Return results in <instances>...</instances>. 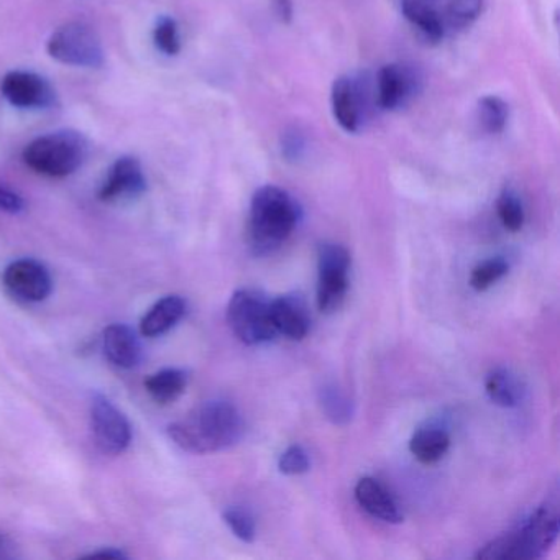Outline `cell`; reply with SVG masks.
<instances>
[{
    "label": "cell",
    "mask_w": 560,
    "mask_h": 560,
    "mask_svg": "<svg viewBox=\"0 0 560 560\" xmlns=\"http://www.w3.org/2000/svg\"><path fill=\"white\" fill-rule=\"evenodd\" d=\"M244 434L241 412L232 402L211 399L168 425V435L189 454H214L237 444Z\"/></svg>",
    "instance_id": "6da1fadb"
},
{
    "label": "cell",
    "mask_w": 560,
    "mask_h": 560,
    "mask_svg": "<svg viewBox=\"0 0 560 560\" xmlns=\"http://www.w3.org/2000/svg\"><path fill=\"white\" fill-rule=\"evenodd\" d=\"M559 536L557 508L542 504L513 529L483 546L478 560H530L549 552Z\"/></svg>",
    "instance_id": "7a4b0ae2"
},
{
    "label": "cell",
    "mask_w": 560,
    "mask_h": 560,
    "mask_svg": "<svg viewBox=\"0 0 560 560\" xmlns=\"http://www.w3.org/2000/svg\"><path fill=\"white\" fill-rule=\"evenodd\" d=\"M300 221L296 201L278 186H264L252 198L248 238L257 255L280 248Z\"/></svg>",
    "instance_id": "3957f363"
},
{
    "label": "cell",
    "mask_w": 560,
    "mask_h": 560,
    "mask_svg": "<svg viewBox=\"0 0 560 560\" xmlns=\"http://www.w3.org/2000/svg\"><path fill=\"white\" fill-rule=\"evenodd\" d=\"M90 143L77 130H57L38 137L24 150V163L47 178H67L83 166Z\"/></svg>",
    "instance_id": "277c9868"
},
{
    "label": "cell",
    "mask_w": 560,
    "mask_h": 560,
    "mask_svg": "<svg viewBox=\"0 0 560 560\" xmlns=\"http://www.w3.org/2000/svg\"><path fill=\"white\" fill-rule=\"evenodd\" d=\"M481 5L483 0H402V12L425 37L439 42L448 31L468 27Z\"/></svg>",
    "instance_id": "5b68a950"
},
{
    "label": "cell",
    "mask_w": 560,
    "mask_h": 560,
    "mask_svg": "<svg viewBox=\"0 0 560 560\" xmlns=\"http://www.w3.org/2000/svg\"><path fill=\"white\" fill-rule=\"evenodd\" d=\"M271 300L257 290H238L228 306V323L245 346H260L277 337L270 311Z\"/></svg>",
    "instance_id": "8992f818"
},
{
    "label": "cell",
    "mask_w": 560,
    "mask_h": 560,
    "mask_svg": "<svg viewBox=\"0 0 560 560\" xmlns=\"http://www.w3.org/2000/svg\"><path fill=\"white\" fill-rule=\"evenodd\" d=\"M47 51L58 63L77 68H101L104 47L97 32L86 22H68L48 38Z\"/></svg>",
    "instance_id": "52a82bcc"
},
{
    "label": "cell",
    "mask_w": 560,
    "mask_h": 560,
    "mask_svg": "<svg viewBox=\"0 0 560 560\" xmlns=\"http://www.w3.org/2000/svg\"><path fill=\"white\" fill-rule=\"evenodd\" d=\"M317 265H319L317 306H319L320 313H336L342 306L347 288H349V252L342 245H319Z\"/></svg>",
    "instance_id": "ba28073f"
},
{
    "label": "cell",
    "mask_w": 560,
    "mask_h": 560,
    "mask_svg": "<svg viewBox=\"0 0 560 560\" xmlns=\"http://www.w3.org/2000/svg\"><path fill=\"white\" fill-rule=\"evenodd\" d=\"M91 431L103 454H124L132 442V425L127 416L107 396L96 393L91 399Z\"/></svg>",
    "instance_id": "9c48e42d"
},
{
    "label": "cell",
    "mask_w": 560,
    "mask_h": 560,
    "mask_svg": "<svg viewBox=\"0 0 560 560\" xmlns=\"http://www.w3.org/2000/svg\"><path fill=\"white\" fill-rule=\"evenodd\" d=\"M2 283L8 293L22 303H42L54 291L50 271L34 258H21L9 264L2 275Z\"/></svg>",
    "instance_id": "30bf717a"
},
{
    "label": "cell",
    "mask_w": 560,
    "mask_h": 560,
    "mask_svg": "<svg viewBox=\"0 0 560 560\" xmlns=\"http://www.w3.org/2000/svg\"><path fill=\"white\" fill-rule=\"evenodd\" d=\"M0 90L8 103L19 109H48L57 101L51 84L40 74L31 71H11L5 74Z\"/></svg>",
    "instance_id": "8fae6325"
},
{
    "label": "cell",
    "mask_w": 560,
    "mask_h": 560,
    "mask_svg": "<svg viewBox=\"0 0 560 560\" xmlns=\"http://www.w3.org/2000/svg\"><path fill=\"white\" fill-rule=\"evenodd\" d=\"M145 191L147 179L142 163L133 156H120L110 166L101 186L100 199L104 202L130 201Z\"/></svg>",
    "instance_id": "7c38bea8"
},
{
    "label": "cell",
    "mask_w": 560,
    "mask_h": 560,
    "mask_svg": "<svg viewBox=\"0 0 560 560\" xmlns=\"http://www.w3.org/2000/svg\"><path fill=\"white\" fill-rule=\"evenodd\" d=\"M103 352L113 365L132 370L143 359L139 334L127 324H110L103 332Z\"/></svg>",
    "instance_id": "4fadbf2b"
},
{
    "label": "cell",
    "mask_w": 560,
    "mask_h": 560,
    "mask_svg": "<svg viewBox=\"0 0 560 560\" xmlns=\"http://www.w3.org/2000/svg\"><path fill=\"white\" fill-rule=\"evenodd\" d=\"M270 311L277 334H283L291 340H301L310 332V313L300 294L275 298L271 300Z\"/></svg>",
    "instance_id": "5bb4252c"
},
{
    "label": "cell",
    "mask_w": 560,
    "mask_h": 560,
    "mask_svg": "<svg viewBox=\"0 0 560 560\" xmlns=\"http://www.w3.org/2000/svg\"><path fill=\"white\" fill-rule=\"evenodd\" d=\"M355 500L366 513L389 524L402 521V511L393 494L372 477L362 478L355 487Z\"/></svg>",
    "instance_id": "9a60e30c"
},
{
    "label": "cell",
    "mask_w": 560,
    "mask_h": 560,
    "mask_svg": "<svg viewBox=\"0 0 560 560\" xmlns=\"http://www.w3.org/2000/svg\"><path fill=\"white\" fill-rule=\"evenodd\" d=\"M188 304L185 298L178 294H170L156 301L140 320V334L149 339L165 336L183 317L186 316Z\"/></svg>",
    "instance_id": "2e32d148"
},
{
    "label": "cell",
    "mask_w": 560,
    "mask_h": 560,
    "mask_svg": "<svg viewBox=\"0 0 560 560\" xmlns=\"http://www.w3.org/2000/svg\"><path fill=\"white\" fill-rule=\"evenodd\" d=\"M332 113L337 124L346 132L355 133L360 127V97L355 83L350 78L342 77L336 80L332 86Z\"/></svg>",
    "instance_id": "e0dca14e"
},
{
    "label": "cell",
    "mask_w": 560,
    "mask_h": 560,
    "mask_svg": "<svg viewBox=\"0 0 560 560\" xmlns=\"http://www.w3.org/2000/svg\"><path fill=\"white\" fill-rule=\"evenodd\" d=\"M189 376L182 369H163L152 373L145 380V389L153 401L159 405H170L182 398L183 393L188 388Z\"/></svg>",
    "instance_id": "ac0fdd59"
},
{
    "label": "cell",
    "mask_w": 560,
    "mask_h": 560,
    "mask_svg": "<svg viewBox=\"0 0 560 560\" xmlns=\"http://www.w3.org/2000/svg\"><path fill=\"white\" fill-rule=\"evenodd\" d=\"M451 438L447 431L435 425L419 429L409 442V451L422 465H432L447 454Z\"/></svg>",
    "instance_id": "d6986e66"
},
{
    "label": "cell",
    "mask_w": 560,
    "mask_h": 560,
    "mask_svg": "<svg viewBox=\"0 0 560 560\" xmlns=\"http://www.w3.org/2000/svg\"><path fill=\"white\" fill-rule=\"evenodd\" d=\"M411 90V80L402 68L388 65L378 73V104L382 109L393 110L405 103Z\"/></svg>",
    "instance_id": "ffe728a7"
},
{
    "label": "cell",
    "mask_w": 560,
    "mask_h": 560,
    "mask_svg": "<svg viewBox=\"0 0 560 560\" xmlns=\"http://www.w3.org/2000/svg\"><path fill=\"white\" fill-rule=\"evenodd\" d=\"M485 388H487V395L490 396L491 401L501 408H513L520 402L521 386L510 370L497 369L488 373Z\"/></svg>",
    "instance_id": "44dd1931"
},
{
    "label": "cell",
    "mask_w": 560,
    "mask_h": 560,
    "mask_svg": "<svg viewBox=\"0 0 560 560\" xmlns=\"http://www.w3.org/2000/svg\"><path fill=\"white\" fill-rule=\"evenodd\" d=\"M319 405L326 418L334 424L343 425L352 419V401L336 385H326L320 389Z\"/></svg>",
    "instance_id": "7402d4cb"
},
{
    "label": "cell",
    "mask_w": 560,
    "mask_h": 560,
    "mask_svg": "<svg viewBox=\"0 0 560 560\" xmlns=\"http://www.w3.org/2000/svg\"><path fill=\"white\" fill-rule=\"evenodd\" d=\"M153 44L162 54L175 57L182 51V37H179L178 24L175 19L160 18L153 28Z\"/></svg>",
    "instance_id": "603a6c76"
},
{
    "label": "cell",
    "mask_w": 560,
    "mask_h": 560,
    "mask_svg": "<svg viewBox=\"0 0 560 560\" xmlns=\"http://www.w3.org/2000/svg\"><path fill=\"white\" fill-rule=\"evenodd\" d=\"M498 215L506 231H521L524 224V208L516 192L504 189L497 202Z\"/></svg>",
    "instance_id": "cb8c5ba5"
},
{
    "label": "cell",
    "mask_w": 560,
    "mask_h": 560,
    "mask_svg": "<svg viewBox=\"0 0 560 560\" xmlns=\"http://www.w3.org/2000/svg\"><path fill=\"white\" fill-rule=\"evenodd\" d=\"M480 122L488 133L503 132L508 122V106L497 96H487L480 101Z\"/></svg>",
    "instance_id": "d4e9b609"
},
{
    "label": "cell",
    "mask_w": 560,
    "mask_h": 560,
    "mask_svg": "<svg viewBox=\"0 0 560 560\" xmlns=\"http://www.w3.org/2000/svg\"><path fill=\"white\" fill-rule=\"evenodd\" d=\"M508 273V264L503 258H490L481 261L470 275V287L477 291H485L491 284L500 281Z\"/></svg>",
    "instance_id": "484cf974"
},
{
    "label": "cell",
    "mask_w": 560,
    "mask_h": 560,
    "mask_svg": "<svg viewBox=\"0 0 560 560\" xmlns=\"http://www.w3.org/2000/svg\"><path fill=\"white\" fill-rule=\"evenodd\" d=\"M222 517L235 537L244 542H254L257 527H255L254 516L248 511L242 510V508H229L222 513Z\"/></svg>",
    "instance_id": "4316f807"
},
{
    "label": "cell",
    "mask_w": 560,
    "mask_h": 560,
    "mask_svg": "<svg viewBox=\"0 0 560 560\" xmlns=\"http://www.w3.org/2000/svg\"><path fill=\"white\" fill-rule=\"evenodd\" d=\"M310 457L301 445H291L281 454L278 468L284 475H301L310 470Z\"/></svg>",
    "instance_id": "83f0119b"
},
{
    "label": "cell",
    "mask_w": 560,
    "mask_h": 560,
    "mask_svg": "<svg viewBox=\"0 0 560 560\" xmlns=\"http://www.w3.org/2000/svg\"><path fill=\"white\" fill-rule=\"evenodd\" d=\"M281 150H283V156L288 162H296L304 152L303 136L298 130L284 133L283 140H281Z\"/></svg>",
    "instance_id": "f1b7e54d"
},
{
    "label": "cell",
    "mask_w": 560,
    "mask_h": 560,
    "mask_svg": "<svg viewBox=\"0 0 560 560\" xmlns=\"http://www.w3.org/2000/svg\"><path fill=\"white\" fill-rule=\"evenodd\" d=\"M24 198L19 192L12 191L8 186L0 185V211L15 215L24 212Z\"/></svg>",
    "instance_id": "f546056e"
},
{
    "label": "cell",
    "mask_w": 560,
    "mask_h": 560,
    "mask_svg": "<svg viewBox=\"0 0 560 560\" xmlns=\"http://www.w3.org/2000/svg\"><path fill=\"white\" fill-rule=\"evenodd\" d=\"M18 556V546L14 540L0 533V560L15 559Z\"/></svg>",
    "instance_id": "4dcf8cb0"
},
{
    "label": "cell",
    "mask_w": 560,
    "mask_h": 560,
    "mask_svg": "<svg viewBox=\"0 0 560 560\" xmlns=\"http://www.w3.org/2000/svg\"><path fill=\"white\" fill-rule=\"evenodd\" d=\"M273 2L275 14L283 24H288L293 19V2L291 0H273Z\"/></svg>",
    "instance_id": "1f68e13d"
},
{
    "label": "cell",
    "mask_w": 560,
    "mask_h": 560,
    "mask_svg": "<svg viewBox=\"0 0 560 560\" xmlns=\"http://www.w3.org/2000/svg\"><path fill=\"white\" fill-rule=\"evenodd\" d=\"M86 557H90V559H97V557H103V559H127V553L124 552L122 549H119V547H104V549L101 550H94V552L88 553Z\"/></svg>",
    "instance_id": "d6a6232c"
}]
</instances>
